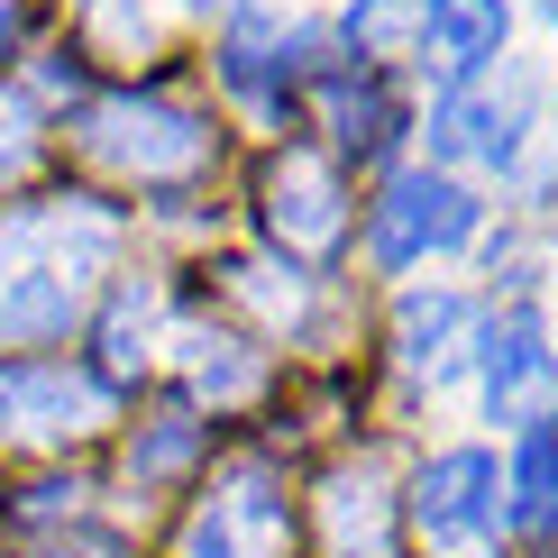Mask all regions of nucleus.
I'll return each mask as SVG.
<instances>
[{
	"label": "nucleus",
	"instance_id": "f257e3e1",
	"mask_svg": "<svg viewBox=\"0 0 558 558\" xmlns=\"http://www.w3.org/2000/svg\"><path fill=\"white\" fill-rule=\"evenodd\" d=\"M120 247V211L92 193H56L28 211H0V348L64 339L101 293V266Z\"/></svg>",
	"mask_w": 558,
	"mask_h": 558
},
{
	"label": "nucleus",
	"instance_id": "f03ea898",
	"mask_svg": "<svg viewBox=\"0 0 558 558\" xmlns=\"http://www.w3.org/2000/svg\"><path fill=\"white\" fill-rule=\"evenodd\" d=\"M83 147L101 156V166L137 174V183H183V174L211 166V129H202L193 110H174V101H129V92L83 110Z\"/></svg>",
	"mask_w": 558,
	"mask_h": 558
},
{
	"label": "nucleus",
	"instance_id": "7ed1b4c3",
	"mask_svg": "<svg viewBox=\"0 0 558 558\" xmlns=\"http://www.w3.org/2000/svg\"><path fill=\"white\" fill-rule=\"evenodd\" d=\"M293 541V513H284V485H275V468H229L211 495H202L193 531H183V558H284Z\"/></svg>",
	"mask_w": 558,
	"mask_h": 558
},
{
	"label": "nucleus",
	"instance_id": "20e7f679",
	"mask_svg": "<svg viewBox=\"0 0 558 558\" xmlns=\"http://www.w3.org/2000/svg\"><path fill=\"white\" fill-rule=\"evenodd\" d=\"M110 422V393L83 366H0V430L19 439H83Z\"/></svg>",
	"mask_w": 558,
	"mask_h": 558
},
{
	"label": "nucleus",
	"instance_id": "39448f33",
	"mask_svg": "<svg viewBox=\"0 0 558 558\" xmlns=\"http://www.w3.org/2000/svg\"><path fill=\"white\" fill-rule=\"evenodd\" d=\"M458 239H476V193L449 183V174H403L376 202V257L385 266H412V257L458 247Z\"/></svg>",
	"mask_w": 558,
	"mask_h": 558
},
{
	"label": "nucleus",
	"instance_id": "423d86ee",
	"mask_svg": "<svg viewBox=\"0 0 558 558\" xmlns=\"http://www.w3.org/2000/svg\"><path fill=\"white\" fill-rule=\"evenodd\" d=\"M412 522H422L430 549H458L495 522V458L485 449H449L412 476Z\"/></svg>",
	"mask_w": 558,
	"mask_h": 558
},
{
	"label": "nucleus",
	"instance_id": "0eeeda50",
	"mask_svg": "<svg viewBox=\"0 0 558 558\" xmlns=\"http://www.w3.org/2000/svg\"><path fill=\"white\" fill-rule=\"evenodd\" d=\"M485 403H495V422H522V430L549 412V330H541V312H531V293L495 320V339H485Z\"/></svg>",
	"mask_w": 558,
	"mask_h": 558
},
{
	"label": "nucleus",
	"instance_id": "6e6552de",
	"mask_svg": "<svg viewBox=\"0 0 558 558\" xmlns=\"http://www.w3.org/2000/svg\"><path fill=\"white\" fill-rule=\"evenodd\" d=\"M266 220H275V239H284V247H330L339 229H348L339 166H330V156H312V147H284V156H275V174H266Z\"/></svg>",
	"mask_w": 558,
	"mask_h": 558
},
{
	"label": "nucleus",
	"instance_id": "1a4fd4ad",
	"mask_svg": "<svg viewBox=\"0 0 558 558\" xmlns=\"http://www.w3.org/2000/svg\"><path fill=\"white\" fill-rule=\"evenodd\" d=\"M522 129H531V83H495V92H449L439 101V120H430V147L439 156H458V147H476L485 166H513L522 156Z\"/></svg>",
	"mask_w": 558,
	"mask_h": 558
},
{
	"label": "nucleus",
	"instance_id": "9d476101",
	"mask_svg": "<svg viewBox=\"0 0 558 558\" xmlns=\"http://www.w3.org/2000/svg\"><path fill=\"white\" fill-rule=\"evenodd\" d=\"M330 558H393V504H385V476L376 468H348L330 476Z\"/></svg>",
	"mask_w": 558,
	"mask_h": 558
},
{
	"label": "nucleus",
	"instance_id": "9b49d317",
	"mask_svg": "<svg viewBox=\"0 0 558 558\" xmlns=\"http://www.w3.org/2000/svg\"><path fill=\"white\" fill-rule=\"evenodd\" d=\"M504 0H430L422 10V37H430V56L449 64V74H476L485 56H504Z\"/></svg>",
	"mask_w": 558,
	"mask_h": 558
},
{
	"label": "nucleus",
	"instance_id": "f8f14e48",
	"mask_svg": "<svg viewBox=\"0 0 558 558\" xmlns=\"http://www.w3.org/2000/svg\"><path fill=\"white\" fill-rule=\"evenodd\" d=\"M393 330H403V357H412V366H430V376H449V366L468 357L458 339L476 330V312H468L458 293H403V312H393Z\"/></svg>",
	"mask_w": 558,
	"mask_h": 558
},
{
	"label": "nucleus",
	"instance_id": "ddd939ff",
	"mask_svg": "<svg viewBox=\"0 0 558 558\" xmlns=\"http://www.w3.org/2000/svg\"><path fill=\"white\" fill-rule=\"evenodd\" d=\"M513 522L522 531L558 522V412H541L522 430V449H513Z\"/></svg>",
	"mask_w": 558,
	"mask_h": 558
},
{
	"label": "nucleus",
	"instance_id": "4468645a",
	"mask_svg": "<svg viewBox=\"0 0 558 558\" xmlns=\"http://www.w3.org/2000/svg\"><path fill=\"white\" fill-rule=\"evenodd\" d=\"M174 348H183V376L211 393V403H247L257 376H266V366L239 357V339H220V330H174Z\"/></svg>",
	"mask_w": 558,
	"mask_h": 558
},
{
	"label": "nucleus",
	"instance_id": "2eb2a0df",
	"mask_svg": "<svg viewBox=\"0 0 558 558\" xmlns=\"http://www.w3.org/2000/svg\"><path fill=\"white\" fill-rule=\"evenodd\" d=\"M393 92L385 83H357V74H339L330 83V129H339V147L348 156H385V137H393Z\"/></svg>",
	"mask_w": 558,
	"mask_h": 558
},
{
	"label": "nucleus",
	"instance_id": "dca6fc26",
	"mask_svg": "<svg viewBox=\"0 0 558 558\" xmlns=\"http://www.w3.org/2000/svg\"><path fill=\"white\" fill-rule=\"evenodd\" d=\"M422 10H430V0H357V10H348V46H366V56H393V46L422 37Z\"/></svg>",
	"mask_w": 558,
	"mask_h": 558
},
{
	"label": "nucleus",
	"instance_id": "f3484780",
	"mask_svg": "<svg viewBox=\"0 0 558 558\" xmlns=\"http://www.w3.org/2000/svg\"><path fill=\"white\" fill-rule=\"evenodd\" d=\"M266 46H275V28H266L257 10H247L239 28H229V56H220V74L239 83L247 101H275V64H266Z\"/></svg>",
	"mask_w": 558,
	"mask_h": 558
},
{
	"label": "nucleus",
	"instance_id": "a211bd4d",
	"mask_svg": "<svg viewBox=\"0 0 558 558\" xmlns=\"http://www.w3.org/2000/svg\"><path fill=\"white\" fill-rule=\"evenodd\" d=\"M147 339H156V293H129L110 312V376H137L147 366Z\"/></svg>",
	"mask_w": 558,
	"mask_h": 558
},
{
	"label": "nucleus",
	"instance_id": "6ab92c4d",
	"mask_svg": "<svg viewBox=\"0 0 558 558\" xmlns=\"http://www.w3.org/2000/svg\"><path fill=\"white\" fill-rule=\"evenodd\" d=\"M37 156V110L19 101V92H0V183H19Z\"/></svg>",
	"mask_w": 558,
	"mask_h": 558
},
{
	"label": "nucleus",
	"instance_id": "aec40b11",
	"mask_svg": "<svg viewBox=\"0 0 558 558\" xmlns=\"http://www.w3.org/2000/svg\"><path fill=\"white\" fill-rule=\"evenodd\" d=\"M193 449H202V422H183V412H174V422L156 430L147 449H129V468H137V476H166V468H183Z\"/></svg>",
	"mask_w": 558,
	"mask_h": 558
},
{
	"label": "nucleus",
	"instance_id": "412c9836",
	"mask_svg": "<svg viewBox=\"0 0 558 558\" xmlns=\"http://www.w3.org/2000/svg\"><path fill=\"white\" fill-rule=\"evenodd\" d=\"M10 28H19V0H0V37H10Z\"/></svg>",
	"mask_w": 558,
	"mask_h": 558
}]
</instances>
